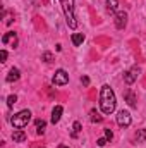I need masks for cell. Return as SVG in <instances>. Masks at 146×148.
I'll list each match as a JSON object with an SVG mask.
<instances>
[{
  "label": "cell",
  "mask_w": 146,
  "mask_h": 148,
  "mask_svg": "<svg viewBox=\"0 0 146 148\" xmlns=\"http://www.w3.org/2000/svg\"><path fill=\"white\" fill-rule=\"evenodd\" d=\"M79 131H81V122L76 121L72 124V133H71V136H72V138H77V136H79Z\"/></svg>",
  "instance_id": "17"
},
{
  "label": "cell",
  "mask_w": 146,
  "mask_h": 148,
  "mask_svg": "<svg viewBox=\"0 0 146 148\" xmlns=\"http://www.w3.org/2000/svg\"><path fill=\"white\" fill-rule=\"evenodd\" d=\"M131 122H132V119H131V114L127 110H120L117 114V124L120 127H129Z\"/></svg>",
  "instance_id": "5"
},
{
  "label": "cell",
  "mask_w": 146,
  "mask_h": 148,
  "mask_svg": "<svg viewBox=\"0 0 146 148\" xmlns=\"http://www.w3.org/2000/svg\"><path fill=\"white\" fill-rule=\"evenodd\" d=\"M24 140H26V133H24V131L17 129V131L12 133V141H14V143H23Z\"/></svg>",
  "instance_id": "11"
},
{
  "label": "cell",
  "mask_w": 146,
  "mask_h": 148,
  "mask_svg": "<svg viewBox=\"0 0 146 148\" xmlns=\"http://www.w3.org/2000/svg\"><path fill=\"white\" fill-rule=\"evenodd\" d=\"M83 41H84V35H83V33H74L72 35V43L76 47L83 45Z\"/></svg>",
  "instance_id": "14"
},
{
  "label": "cell",
  "mask_w": 146,
  "mask_h": 148,
  "mask_svg": "<svg viewBox=\"0 0 146 148\" xmlns=\"http://www.w3.org/2000/svg\"><path fill=\"white\" fill-rule=\"evenodd\" d=\"M41 59H43V60H45V62H48V64H50V62H52V60H53V55H52V53H50V52H45V53H43V57H41Z\"/></svg>",
  "instance_id": "20"
},
{
  "label": "cell",
  "mask_w": 146,
  "mask_h": 148,
  "mask_svg": "<svg viewBox=\"0 0 146 148\" xmlns=\"http://www.w3.org/2000/svg\"><path fill=\"white\" fill-rule=\"evenodd\" d=\"M65 16V23L71 29L77 28V21H76V12H74V0H59Z\"/></svg>",
  "instance_id": "2"
},
{
  "label": "cell",
  "mask_w": 146,
  "mask_h": 148,
  "mask_svg": "<svg viewBox=\"0 0 146 148\" xmlns=\"http://www.w3.org/2000/svg\"><path fill=\"white\" fill-rule=\"evenodd\" d=\"M126 24H127V14H126L124 10L115 12V28H117V29H124Z\"/></svg>",
  "instance_id": "6"
},
{
  "label": "cell",
  "mask_w": 146,
  "mask_h": 148,
  "mask_svg": "<svg viewBox=\"0 0 146 148\" xmlns=\"http://www.w3.org/2000/svg\"><path fill=\"white\" fill-rule=\"evenodd\" d=\"M35 124H36V133L38 134H43V133H45V127H46V122L41 121V119H38Z\"/></svg>",
  "instance_id": "15"
},
{
  "label": "cell",
  "mask_w": 146,
  "mask_h": 148,
  "mask_svg": "<svg viewBox=\"0 0 146 148\" xmlns=\"http://www.w3.org/2000/svg\"><path fill=\"white\" fill-rule=\"evenodd\" d=\"M134 141L136 143H145L146 141V129H138L134 133Z\"/></svg>",
  "instance_id": "12"
},
{
  "label": "cell",
  "mask_w": 146,
  "mask_h": 148,
  "mask_svg": "<svg viewBox=\"0 0 146 148\" xmlns=\"http://www.w3.org/2000/svg\"><path fill=\"white\" fill-rule=\"evenodd\" d=\"M21 77V73H19V69L17 67H12L9 74H7V83H14V81H17Z\"/></svg>",
  "instance_id": "9"
},
{
  "label": "cell",
  "mask_w": 146,
  "mask_h": 148,
  "mask_svg": "<svg viewBox=\"0 0 146 148\" xmlns=\"http://www.w3.org/2000/svg\"><path fill=\"white\" fill-rule=\"evenodd\" d=\"M29 121H31V112L29 110H21V112H17L14 117H10V124H12L16 129L26 127Z\"/></svg>",
  "instance_id": "3"
},
{
  "label": "cell",
  "mask_w": 146,
  "mask_h": 148,
  "mask_svg": "<svg viewBox=\"0 0 146 148\" xmlns=\"http://www.w3.org/2000/svg\"><path fill=\"white\" fill-rule=\"evenodd\" d=\"M64 148H67V147H64Z\"/></svg>",
  "instance_id": "25"
},
{
  "label": "cell",
  "mask_w": 146,
  "mask_h": 148,
  "mask_svg": "<svg viewBox=\"0 0 146 148\" xmlns=\"http://www.w3.org/2000/svg\"><path fill=\"white\" fill-rule=\"evenodd\" d=\"M7 60V50H2L0 52V62H5Z\"/></svg>",
  "instance_id": "21"
},
{
  "label": "cell",
  "mask_w": 146,
  "mask_h": 148,
  "mask_svg": "<svg viewBox=\"0 0 146 148\" xmlns=\"http://www.w3.org/2000/svg\"><path fill=\"white\" fill-rule=\"evenodd\" d=\"M105 138H107L108 141L113 138V133H112V129H105Z\"/></svg>",
  "instance_id": "23"
},
{
  "label": "cell",
  "mask_w": 146,
  "mask_h": 148,
  "mask_svg": "<svg viewBox=\"0 0 146 148\" xmlns=\"http://www.w3.org/2000/svg\"><path fill=\"white\" fill-rule=\"evenodd\" d=\"M62 112H64L62 105H57V107L52 110V122H53V124H57V122L60 121V117H62Z\"/></svg>",
  "instance_id": "10"
},
{
  "label": "cell",
  "mask_w": 146,
  "mask_h": 148,
  "mask_svg": "<svg viewBox=\"0 0 146 148\" xmlns=\"http://www.w3.org/2000/svg\"><path fill=\"white\" fill-rule=\"evenodd\" d=\"M2 43L3 45H7V43H12L14 47H16V43H17V35L14 33V31H9V33H5L3 38H2Z\"/></svg>",
  "instance_id": "8"
},
{
  "label": "cell",
  "mask_w": 146,
  "mask_h": 148,
  "mask_svg": "<svg viewBox=\"0 0 146 148\" xmlns=\"http://www.w3.org/2000/svg\"><path fill=\"white\" fill-rule=\"evenodd\" d=\"M115 105H117V100H115L113 90L108 84H103L102 90H100V109H102V112L108 115L115 110Z\"/></svg>",
  "instance_id": "1"
},
{
  "label": "cell",
  "mask_w": 146,
  "mask_h": 148,
  "mask_svg": "<svg viewBox=\"0 0 146 148\" xmlns=\"http://www.w3.org/2000/svg\"><path fill=\"white\" fill-rule=\"evenodd\" d=\"M107 141H108L107 138H100V140L96 141V145H98V147H105V145H107Z\"/></svg>",
  "instance_id": "22"
},
{
  "label": "cell",
  "mask_w": 146,
  "mask_h": 148,
  "mask_svg": "<svg viewBox=\"0 0 146 148\" xmlns=\"http://www.w3.org/2000/svg\"><path fill=\"white\" fill-rule=\"evenodd\" d=\"M138 76H139V69H138V67L129 69L127 73L124 74V81H126V84H132V83L138 79Z\"/></svg>",
  "instance_id": "7"
},
{
  "label": "cell",
  "mask_w": 146,
  "mask_h": 148,
  "mask_svg": "<svg viewBox=\"0 0 146 148\" xmlns=\"http://www.w3.org/2000/svg\"><path fill=\"white\" fill-rule=\"evenodd\" d=\"M124 97H126V100H127V103H129L131 107H136V98H134V93H132L131 90H127V91L124 93Z\"/></svg>",
  "instance_id": "13"
},
{
  "label": "cell",
  "mask_w": 146,
  "mask_h": 148,
  "mask_svg": "<svg viewBox=\"0 0 146 148\" xmlns=\"http://www.w3.org/2000/svg\"><path fill=\"white\" fill-rule=\"evenodd\" d=\"M52 81H53V84H57V86H64V84L69 83V74H67L65 69H59V71L55 73V76H53Z\"/></svg>",
  "instance_id": "4"
},
{
  "label": "cell",
  "mask_w": 146,
  "mask_h": 148,
  "mask_svg": "<svg viewBox=\"0 0 146 148\" xmlns=\"http://www.w3.org/2000/svg\"><path fill=\"white\" fill-rule=\"evenodd\" d=\"M16 102H17V97H16V95H10V97L7 98V107H14Z\"/></svg>",
  "instance_id": "19"
},
{
  "label": "cell",
  "mask_w": 146,
  "mask_h": 148,
  "mask_svg": "<svg viewBox=\"0 0 146 148\" xmlns=\"http://www.w3.org/2000/svg\"><path fill=\"white\" fill-rule=\"evenodd\" d=\"M81 81H83V84H84V86H88V84H89V77H86V76H84V77H81Z\"/></svg>",
  "instance_id": "24"
},
{
  "label": "cell",
  "mask_w": 146,
  "mask_h": 148,
  "mask_svg": "<svg viewBox=\"0 0 146 148\" xmlns=\"http://www.w3.org/2000/svg\"><path fill=\"white\" fill-rule=\"evenodd\" d=\"M117 5H119V0H107V10L108 12H117Z\"/></svg>",
  "instance_id": "16"
},
{
  "label": "cell",
  "mask_w": 146,
  "mask_h": 148,
  "mask_svg": "<svg viewBox=\"0 0 146 148\" xmlns=\"http://www.w3.org/2000/svg\"><path fill=\"white\" fill-rule=\"evenodd\" d=\"M91 121H93V122H102V115L96 110H93L91 112Z\"/></svg>",
  "instance_id": "18"
}]
</instances>
